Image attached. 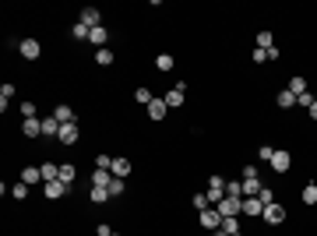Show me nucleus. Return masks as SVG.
<instances>
[{"instance_id":"obj_1","label":"nucleus","mask_w":317,"mask_h":236,"mask_svg":"<svg viewBox=\"0 0 317 236\" xmlns=\"http://www.w3.org/2000/svg\"><path fill=\"white\" fill-rule=\"evenodd\" d=\"M215 208H219V215H222V219H236V215L243 212V198H222Z\"/></svg>"},{"instance_id":"obj_2","label":"nucleus","mask_w":317,"mask_h":236,"mask_svg":"<svg viewBox=\"0 0 317 236\" xmlns=\"http://www.w3.org/2000/svg\"><path fill=\"white\" fill-rule=\"evenodd\" d=\"M264 222H268V226H282V222H286V208H282L279 201L264 205Z\"/></svg>"},{"instance_id":"obj_3","label":"nucleus","mask_w":317,"mask_h":236,"mask_svg":"<svg viewBox=\"0 0 317 236\" xmlns=\"http://www.w3.org/2000/svg\"><path fill=\"white\" fill-rule=\"evenodd\" d=\"M18 50H21L25 60H39V57H43V46H39V39H21Z\"/></svg>"},{"instance_id":"obj_4","label":"nucleus","mask_w":317,"mask_h":236,"mask_svg":"<svg viewBox=\"0 0 317 236\" xmlns=\"http://www.w3.org/2000/svg\"><path fill=\"white\" fill-rule=\"evenodd\" d=\"M201 226H205L208 233H219V229H222V215H219V208H205V212H201Z\"/></svg>"},{"instance_id":"obj_5","label":"nucleus","mask_w":317,"mask_h":236,"mask_svg":"<svg viewBox=\"0 0 317 236\" xmlns=\"http://www.w3.org/2000/svg\"><path fill=\"white\" fill-rule=\"evenodd\" d=\"M275 173H289V166H293V155L289 152H279V148H275V155H271V162H268Z\"/></svg>"},{"instance_id":"obj_6","label":"nucleus","mask_w":317,"mask_h":236,"mask_svg":"<svg viewBox=\"0 0 317 236\" xmlns=\"http://www.w3.org/2000/svg\"><path fill=\"white\" fill-rule=\"evenodd\" d=\"M222 198H226V180H222V176H212V180H208V201L219 205Z\"/></svg>"},{"instance_id":"obj_7","label":"nucleus","mask_w":317,"mask_h":236,"mask_svg":"<svg viewBox=\"0 0 317 236\" xmlns=\"http://www.w3.org/2000/svg\"><path fill=\"white\" fill-rule=\"evenodd\" d=\"M64 194H71V183H64V180H46V198H50V201L64 198Z\"/></svg>"},{"instance_id":"obj_8","label":"nucleus","mask_w":317,"mask_h":236,"mask_svg":"<svg viewBox=\"0 0 317 236\" xmlns=\"http://www.w3.org/2000/svg\"><path fill=\"white\" fill-rule=\"evenodd\" d=\"M166 113H169L166 99H152V102H148V116H152L155 124H162V120H166Z\"/></svg>"},{"instance_id":"obj_9","label":"nucleus","mask_w":317,"mask_h":236,"mask_svg":"<svg viewBox=\"0 0 317 236\" xmlns=\"http://www.w3.org/2000/svg\"><path fill=\"white\" fill-rule=\"evenodd\" d=\"M78 138H81L78 124H60V134H57V141H60V145H74Z\"/></svg>"},{"instance_id":"obj_10","label":"nucleus","mask_w":317,"mask_h":236,"mask_svg":"<svg viewBox=\"0 0 317 236\" xmlns=\"http://www.w3.org/2000/svg\"><path fill=\"white\" fill-rule=\"evenodd\" d=\"M109 173L113 176H131V159H124V155H116V159H113V166H109Z\"/></svg>"},{"instance_id":"obj_11","label":"nucleus","mask_w":317,"mask_h":236,"mask_svg":"<svg viewBox=\"0 0 317 236\" xmlns=\"http://www.w3.org/2000/svg\"><path fill=\"white\" fill-rule=\"evenodd\" d=\"M81 25H85V28H102V14H99L95 7H85V11H81Z\"/></svg>"},{"instance_id":"obj_12","label":"nucleus","mask_w":317,"mask_h":236,"mask_svg":"<svg viewBox=\"0 0 317 236\" xmlns=\"http://www.w3.org/2000/svg\"><path fill=\"white\" fill-rule=\"evenodd\" d=\"M21 134L25 138H43V120H25L21 124Z\"/></svg>"},{"instance_id":"obj_13","label":"nucleus","mask_w":317,"mask_h":236,"mask_svg":"<svg viewBox=\"0 0 317 236\" xmlns=\"http://www.w3.org/2000/svg\"><path fill=\"white\" fill-rule=\"evenodd\" d=\"M106 39H109V32H106V28H92V32H88V43H92V46H99V50H106Z\"/></svg>"},{"instance_id":"obj_14","label":"nucleus","mask_w":317,"mask_h":236,"mask_svg":"<svg viewBox=\"0 0 317 236\" xmlns=\"http://www.w3.org/2000/svg\"><path fill=\"white\" fill-rule=\"evenodd\" d=\"M60 134V120H57V116H46V120H43V138H57Z\"/></svg>"},{"instance_id":"obj_15","label":"nucleus","mask_w":317,"mask_h":236,"mask_svg":"<svg viewBox=\"0 0 317 236\" xmlns=\"http://www.w3.org/2000/svg\"><path fill=\"white\" fill-rule=\"evenodd\" d=\"M109 183H113V173L109 169H95L92 173V187H109Z\"/></svg>"},{"instance_id":"obj_16","label":"nucleus","mask_w":317,"mask_h":236,"mask_svg":"<svg viewBox=\"0 0 317 236\" xmlns=\"http://www.w3.org/2000/svg\"><path fill=\"white\" fill-rule=\"evenodd\" d=\"M243 212H247V215H257V219H261V215H264V205H261L257 198H243Z\"/></svg>"},{"instance_id":"obj_17","label":"nucleus","mask_w":317,"mask_h":236,"mask_svg":"<svg viewBox=\"0 0 317 236\" xmlns=\"http://www.w3.org/2000/svg\"><path fill=\"white\" fill-rule=\"evenodd\" d=\"M53 116H57L60 124H74V109H71V106H64V102L53 109Z\"/></svg>"},{"instance_id":"obj_18","label":"nucleus","mask_w":317,"mask_h":236,"mask_svg":"<svg viewBox=\"0 0 317 236\" xmlns=\"http://www.w3.org/2000/svg\"><path fill=\"white\" fill-rule=\"evenodd\" d=\"M226 198H243V180H226Z\"/></svg>"},{"instance_id":"obj_19","label":"nucleus","mask_w":317,"mask_h":236,"mask_svg":"<svg viewBox=\"0 0 317 236\" xmlns=\"http://www.w3.org/2000/svg\"><path fill=\"white\" fill-rule=\"evenodd\" d=\"M35 180H43V169H35V166H25V169H21V183H28V187H32Z\"/></svg>"},{"instance_id":"obj_20","label":"nucleus","mask_w":317,"mask_h":236,"mask_svg":"<svg viewBox=\"0 0 317 236\" xmlns=\"http://www.w3.org/2000/svg\"><path fill=\"white\" fill-rule=\"evenodd\" d=\"M173 64H176V60H173L169 53H158V57H155V71H162V74L173 71Z\"/></svg>"},{"instance_id":"obj_21","label":"nucleus","mask_w":317,"mask_h":236,"mask_svg":"<svg viewBox=\"0 0 317 236\" xmlns=\"http://www.w3.org/2000/svg\"><path fill=\"white\" fill-rule=\"evenodd\" d=\"M11 95H14V85H11V81H7V85H0V109H4V113H7Z\"/></svg>"},{"instance_id":"obj_22","label":"nucleus","mask_w":317,"mask_h":236,"mask_svg":"<svg viewBox=\"0 0 317 236\" xmlns=\"http://www.w3.org/2000/svg\"><path fill=\"white\" fill-rule=\"evenodd\" d=\"M300 198H303V205H317V183H307Z\"/></svg>"},{"instance_id":"obj_23","label":"nucleus","mask_w":317,"mask_h":236,"mask_svg":"<svg viewBox=\"0 0 317 236\" xmlns=\"http://www.w3.org/2000/svg\"><path fill=\"white\" fill-rule=\"evenodd\" d=\"M39 169H43V180H60V166H53V162H43Z\"/></svg>"},{"instance_id":"obj_24","label":"nucleus","mask_w":317,"mask_h":236,"mask_svg":"<svg viewBox=\"0 0 317 236\" xmlns=\"http://www.w3.org/2000/svg\"><path fill=\"white\" fill-rule=\"evenodd\" d=\"M92 201L95 205H106L109 201V187H92Z\"/></svg>"},{"instance_id":"obj_25","label":"nucleus","mask_w":317,"mask_h":236,"mask_svg":"<svg viewBox=\"0 0 317 236\" xmlns=\"http://www.w3.org/2000/svg\"><path fill=\"white\" fill-rule=\"evenodd\" d=\"M289 92H293V95H303V92H307V78H300V74H296L293 81H289Z\"/></svg>"},{"instance_id":"obj_26","label":"nucleus","mask_w":317,"mask_h":236,"mask_svg":"<svg viewBox=\"0 0 317 236\" xmlns=\"http://www.w3.org/2000/svg\"><path fill=\"white\" fill-rule=\"evenodd\" d=\"M261 194V183L257 180H243V198H257Z\"/></svg>"},{"instance_id":"obj_27","label":"nucleus","mask_w":317,"mask_h":236,"mask_svg":"<svg viewBox=\"0 0 317 236\" xmlns=\"http://www.w3.org/2000/svg\"><path fill=\"white\" fill-rule=\"evenodd\" d=\"M219 233H226V236H236V233H240V222H236V219H222V229Z\"/></svg>"},{"instance_id":"obj_28","label":"nucleus","mask_w":317,"mask_h":236,"mask_svg":"<svg viewBox=\"0 0 317 236\" xmlns=\"http://www.w3.org/2000/svg\"><path fill=\"white\" fill-rule=\"evenodd\" d=\"M166 106H169V109H176V106H183V92H180V88H173V92L166 95Z\"/></svg>"},{"instance_id":"obj_29","label":"nucleus","mask_w":317,"mask_h":236,"mask_svg":"<svg viewBox=\"0 0 317 236\" xmlns=\"http://www.w3.org/2000/svg\"><path fill=\"white\" fill-rule=\"evenodd\" d=\"M279 106H282V109H293V106H296V95H293L289 88H286V92H279Z\"/></svg>"},{"instance_id":"obj_30","label":"nucleus","mask_w":317,"mask_h":236,"mask_svg":"<svg viewBox=\"0 0 317 236\" xmlns=\"http://www.w3.org/2000/svg\"><path fill=\"white\" fill-rule=\"evenodd\" d=\"M271 46H275V35L271 32H261L257 35V50H271Z\"/></svg>"},{"instance_id":"obj_31","label":"nucleus","mask_w":317,"mask_h":236,"mask_svg":"<svg viewBox=\"0 0 317 236\" xmlns=\"http://www.w3.org/2000/svg\"><path fill=\"white\" fill-rule=\"evenodd\" d=\"M11 198H14V201H25V198H28V183H14V187H11Z\"/></svg>"},{"instance_id":"obj_32","label":"nucleus","mask_w":317,"mask_h":236,"mask_svg":"<svg viewBox=\"0 0 317 236\" xmlns=\"http://www.w3.org/2000/svg\"><path fill=\"white\" fill-rule=\"evenodd\" d=\"M95 64H99V67H109V64H113V50H99V53H95Z\"/></svg>"},{"instance_id":"obj_33","label":"nucleus","mask_w":317,"mask_h":236,"mask_svg":"<svg viewBox=\"0 0 317 236\" xmlns=\"http://www.w3.org/2000/svg\"><path fill=\"white\" fill-rule=\"evenodd\" d=\"M124 194V180L120 176H113V183H109V198H120Z\"/></svg>"},{"instance_id":"obj_34","label":"nucleus","mask_w":317,"mask_h":236,"mask_svg":"<svg viewBox=\"0 0 317 236\" xmlns=\"http://www.w3.org/2000/svg\"><path fill=\"white\" fill-rule=\"evenodd\" d=\"M74 173H78V169H74L71 162H64V166H60V180H64V183H71V180H74Z\"/></svg>"},{"instance_id":"obj_35","label":"nucleus","mask_w":317,"mask_h":236,"mask_svg":"<svg viewBox=\"0 0 317 236\" xmlns=\"http://www.w3.org/2000/svg\"><path fill=\"white\" fill-rule=\"evenodd\" d=\"M88 32H92V28H85L81 21H74V28H71V35H74V39H88Z\"/></svg>"},{"instance_id":"obj_36","label":"nucleus","mask_w":317,"mask_h":236,"mask_svg":"<svg viewBox=\"0 0 317 236\" xmlns=\"http://www.w3.org/2000/svg\"><path fill=\"white\" fill-rule=\"evenodd\" d=\"M257 201H261V205H271V201H275V190H271V187H261Z\"/></svg>"},{"instance_id":"obj_37","label":"nucleus","mask_w":317,"mask_h":236,"mask_svg":"<svg viewBox=\"0 0 317 236\" xmlns=\"http://www.w3.org/2000/svg\"><path fill=\"white\" fill-rule=\"evenodd\" d=\"M194 208H212V201H208V194H194Z\"/></svg>"},{"instance_id":"obj_38","label":"nucleus","mask_w":317,"mask_h":236,"mask_svg":"<svg viewBox=\"0 0 317 236\" xmlns=\"http://www.w3.org/2000/svg\"><path fill=\"white\" fill-rule=\"evenodd\" d=\"M134 99H138V102H141V106H148V102H152V99H155V95H152V92H148V88H138V92H134Z\"/></svg>"},{"instance_id":"obj_39","label":"nucleus","mask_w":317,"mask_h":236,"mask_svg":"<svg viewBox=\"0 0 317 236\" xmlns=\"http://www.w3.org/2000/svg\"><path fill=\"white\" fill-rule=\"evenodd\" d=\"M271 155H275V148H268V145L257 148V159H261V162H271Z\"/></svg>"},{"instance_id":"obj_40","label":"nucleus","mask_w":317,"mask_h":236,"mask_svg":"<svg viewBox=\"0 0 317 236\" xmlns=\"http://www.w3.org/2000/svg\"><path fill=\"white\" fill-rule=\"evenodd\" d=\"M21 116H25V120H35V106L32 102H21Z\"/></svg>"},{"instance_id":"obj_41","label":"nucleus","mask_w":317,"mask_h":236,"mask_svg":"<svg viewBox=\"0 0 317 236\" xmlns=\"http://www.w3.org/2000/svg\"><path fill=\"white\" fill-rule=\"evenodd\" d=\"M296 102H300V106H307V109H310V106H314V102H317V99H314V95H310V92H303V95H296Z\"/></svg>"},{"instance_id":"obj_42","label":"nucleus","mask_w":317,"mask_h":236,"mask_svg":"<svg viewBox=\"0 0 317 236\" xmlns=\"http://www.w3.org/2000/svg\"><path fill=\"white\" fill-rule=\"evenodd\" d=\"M254 64H268V50H254Z\"/></svg>"},{"instance_id":"obj_43","label":"nucleus","mask_w":317,"mask_h":236,"mask_svg":"<svg viewBox=\"0 0 317 236\" xmlns=\"http://www.w3.org/2000/svg\"><path fill=\"white\" fill-rule=\"evenodd\" d=\"M243 180H257V166H243Z\"/></svg>"},{"instance_id":"obj_44","label":"nucleus","mask_w":317,"mask_h":236,"mask_svg":"<svg viewBox=\"0 0 317 236\" xmlns=\"http://www.w3.org/2000/svg\"><path fill=\"white\" fill-rule=\"evenodd\" d=\"M95 236H113V229H109L106 222H99V226H95Z\"/></svg>"},{"instance_id":"obj_45","label":"nucleus","mask_w":317,"mask_h":236,"mask_svg":"<svg viewBox=\"0 0 317 236\" xmlns=\"http://www.w3.org/2000/svg\"><path fill=\"white\" fill-rule=\"evenodd\" d=\"M109 166H113V159H109V155H99V166H95V169H109Z\"/></svg>"},{"instance_id":"obj_46","label":"nucleus","mask_w":317,"mask_h":236,"mask_svg":"<svg viewBox=\"0 0 317 236\" xmlns=\"http://www.w3.org/2000/svg\"><path fill=\"white\" fill-rule=\"evenodd\" d=\"M310 116H314V120H317V102H314V106H310Z\"/></svg>"},{"instance_id":"obj_47","label":"nucleus","mask_w":317,"mask_h":236,"mask_svg":"<svg viewBox=\"0 0 317 236\" xmlns=\"http://www.w3.org/2000/svg\"><path fill=\"white\" fill-rule=\"evenodd\" d=\"M208 236H226V233H208Z\"/></svg>"},{"instance_id":"obj_48","label":"nucleus","mask_w":317,"mask_h":236,"mask_svg":"<svg viewBox=\"0 0 317 236\" xmlns=\"http://www.w3.org/2000/svg\"><path fill=\"white\" fill-rule=\"evenodd\" d=\"M236 236H243V233H236Z\"/></svg>"},{"instance_id":"obj_49","label":"nucleus","mask_w":317,"mask_h":236,"mask_svg":"<svg viewBox=\"0 0 317 236\" xmlns=\"http://www.w3.org/2000/svg\"><path fill=\"white\" fill-rule=\"evenodd\" d=\"M314 99H317V95H314Z\"/></svg>"}]
</instances>
